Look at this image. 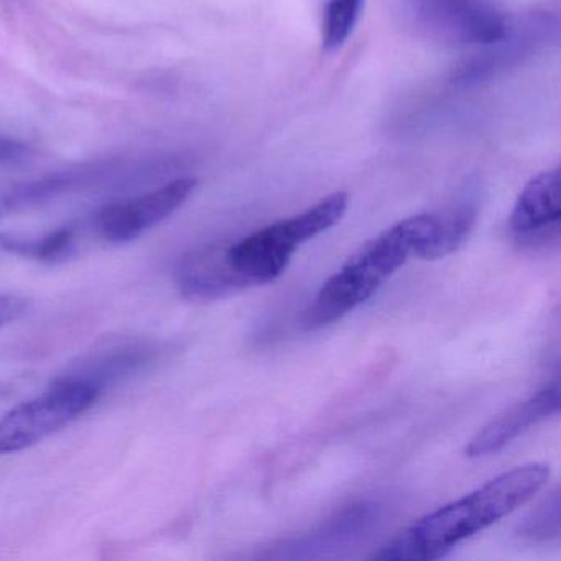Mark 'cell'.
Instances as JSON below:
<instances>
[{"mask_svg": "<svg viewBox=\"0 0 561 561\" xmlns=\"http://www.w3.org/2000/svg\"><path fill=\"white\" fill-rule=\"evenodd\" d=\"M445 242V213H422L396 222L366 242L324 282L305 310L304 327L318 330L346 317L366 304L410 257H446L449 251Z\"/></svg>", "mask_w": 561, "mask_h": 561, "instance_id": "6da1fadb", "label": "cell"}, {"mask_svg": "<svg viewBox=\"0 0 561 561\" xmlns=\"http://www.w3.org/2000/svg\"><path fill=\"white\" fill-rule=\"evenodd\" d=\"M550 479L541 462L502 472L465 497L413 522L383 545L374 560L432 561L527 504Z\"/></svg>", "mask_w": 561, "mask_h": 561, "instance_id": "7a4b0ae2", "label": "cell"}, {"mask_svg": "<svg viewBox=\"0 0 561 561\" xmlns=\"http://www.w3.org/2000/svg\"><path fill=\"white\" fill-rule=\"evenodd\" d=\"M347 205L346 193H333L294 218L265 226L234 244H225L226 257L249 287L274 282L301 244L341 221Z\"/></svg>", "mask_w": 561, "mask_h": 561, "instance_id": "3957f363", "label": "cell"}, {"mask_svg": "<svg viewBox=\"0 0 561 561\" xmlns=\"http://www.w3.org/2000/svg\"><path fill=\"white\" fill-rule=\"evenodd\" d=\"M101 387L91 377H67L9 410L0 419V455L32 448L80 419L96 403Z\"/></svg>", "mask_w": 561, "mask_h": 561, "instance_id": "277c9868", "label": "cell"}, {"mask_svg": "<svg viewBox=\"0 0 561 561\" xmlns=\"http://www.w3.org/2000/svg\"><path fill=\"white\" fill-rule=\"evenodd\" d=\"M413 18L425 31L462 42L497 44L508 34V22L489 0H412Z\"/></svg>", "mask_w": 561, "mask_h": 561, "instance_id": "5b68a950", "label": "cell"}, {"mask_svg": "<svg viewBox=\"0 0 561 561\" xmlns=\"http://www.w3.org/2000/svg\"><path fill=\"white\" fill-rule=\"evenodd\" d=\"M198 185V180L176 179L153 192L107 206L96 216L98 234L111 244H126L172 216Z\"/></svg>", "mask_w": 561, "mask_h": 561, "instance_id": "8992f818", "label": "cell"}, {"mask_svg": "<svg viewBox=\"0 0 561 561\" xmlns=\"http://www.w3.org/2000/svg\"><path fill=\"white\" fill-rule=\"evenodd\" d=\"M560 167L525 185L508 216V231L520 245H547L560 236Z\"/></svg>", "mask_w": 561, "mask_h": 561, "instance_id": "52a82bcc", "label": "cell"}, {"mask_svg": "<svg viewBox=\"0 0 561 561\" xmlns=\"http://www.w3.org/2000/svg\"><path fill=\"white\" fill-rule=\"evenodd\" d=\"M175 282L183 297L202 304L249 288L229 264L225 244L208 245L185 255L176 268Z\"/></svg>", "mask_w": 561, "mask_h": 561, "instance_id": "ba28073f", "label": "cell"}, {"mask_svg": "<svg viewBox=\"0 0 561 561\" xmlns=\"http://www.w3.org/2000/svg\"><path fill=\"white\" fill-rule=\"evenodd\" d=\"M558 410H560V383L553 382L547 389L540 390L525 402L517 403L485 425L466 445V456L482 458V456L501 451L530 426L550 419L551 415H557Z\"/></svg>", "mask_w": 561, "mask_h": 561, "instance_id": "9c48e42d", "label": "cell"}, {"mask_svg": "<svg viewBox=\"0 0 561 561\" xmlns=\"http://www.w3.org/2000/svg\"><path fill=\"white\" fill-rule=\"evenodd\" d=\"M73 176H51L37 182L8 183L0 185V218L37 205L73 185Z\"/></svg>", "mask_w": 561, "mask_h": 561, "instance_id": "30bf717a", "label": "cell"}, {"mask_svg": "<svg viewBox=\"0 0 561 561\" xmlns=\"http://www.w3.org/2000/svg\"><path fill=\"white\" fill-rule=\"evenodd\" d=\"M366 0H328L321 24V45L328 54L340 50L359 22Z\"/></svg>", "mask_w": 561, "mask_h": 561, "instance_id": "8fae6325", "label": "cell"}, {"mask_svg": "<svg viewBox=\"0 0 561 561\" xmlns=\"http://www.w3.org/2000/svg\"><path fill=\"white\" fill-rule=\"evenodd\" d=\"M75 244V232L71 229H58L38 241H22V239L0 238L2 251L28 255L38 261H57L65 257Z\"/></svg>", "mask_w": 561, "mask_h": 561, "instance_id": "7c38bea8", "label": "cell"}, {"mask_svg": "<svg viewBox=\"0 0 561 561\" xmlns=\"http://www.w3.org/2000/svg\"><path fill=\"white\" fill-rule=\"evenodd\" d=\"M558 528H560V501H558V494H553L547 504L541 505L538 512L531 515L530 520L524 525V531L534 538H550L551 535L557 537Z\"/></svg>", "mask_w": 561, "mask_h": 561, "instance_id": "4fadbf2b", "label": "cell"}, {"mask_svg": "<svg viewBox=\"0 0 561 561\" xmlns=\"http://www.w3.org/2000/svg\"><path fill=\"white\" fill-rule=\"evenodd\" d=\"M28 300L18 295H0V328L19 320L27 311Z\"/></svg>", "mask_w": 561, "mask_h": 561, "instance_id": "5bb4252c", "label": "cell"}, {"mask_svg": "<svg viewBox=\"0 0 561 561\" xmlns=\"http://www.w3.org/2000/svg\"><path fill=\"white\" fill-rule=\"evenodd\" d=\"M27 147L14 140L0 139V163H14L27 157Z\"/></svg>", "mask_w": 561, "mask_h": 561, "instance_id": "9a60e30c", "label": "cell"}]
</instances>
